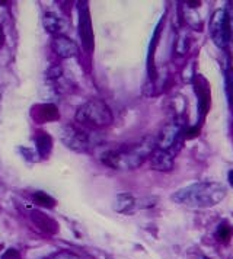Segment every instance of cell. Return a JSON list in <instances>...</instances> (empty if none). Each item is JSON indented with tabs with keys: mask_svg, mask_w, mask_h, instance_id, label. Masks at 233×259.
I'll return each instance as SVG.
<instances>
[{
	"mask_svg": "<svg viewBox=\"0 0 233 259\" xmlns=\"http://www.w3.org/2000/svg\"><path fill=\"white\" fill-rule=\"evenodd\" d=\"M60 118L57 106L53 104H46V105L40 106L38 109V119L40 122H51V121H57Z\"/></svg>",
	"mask_w": 233,
	"mask_h": 259,
	"instance_id": "cell-14",
	"label": "cell"
},
{
	"mask_svg": "<svg viewBox=\"0 0 233 259\" xmlns=\"http://www.w3.org/2000/svg\"><path fill=\"white\" fill-rule=\"evenodd\" d=\"M150 163L156 170H171L174 166V159L168 150L156 149L150 156Z\"/></svg>",
	"mask_w": 233,
	"mask_h": 259,
	"instance_id": "cell-9",
	"label": "cell"
},
{
	"mask_svg": "<svg viewBox=\"0 0 233 259\" xmlns=\"http://www.w3.org/2000/svg\"><path fill=\"white\" fill-rule=\"evenodd\" d=\"M0 247H2V245H0Z\"/></svg>",
	"mask_w": 233,
	"mask_h": 259,
	"instance_id": "cell-24",
	"label": "cell"
},
{
	"mask_svg": "<svg viewBox=\"0 0 233 259\" xmlns=\"http://www.w3.org/2000/svg\"><path fill=\"white\" fill-rule=\"evenodd\" d=\"M74 119L77 124L88 128H105L112 122V114L104 101L91 99L77 109Z\"/></svg>",
	"mask_w": 233,
	"mask_h": 259,
	"instance_id": "cell-3",
	"label": "cell"
},
{
	"mask_svg": "<svg viewBox=\"0 0 233 259\" xmlns=\"http://www.w3.org/2000/svg\"><path fill=\"white\" fill-rule=\"evenodd\" d=\"M136 205H137V201L134 200L133 195H130V194H121V195H118L115 198L114 210L118 212L127 214V212L133 211L136 208Z\"/></svg>",
	"mask_w": 233,
	"mask_h": 259,
	"instance_id": "cell-12",
	"label": "cell"
},
{
	"mask_svg": "<svg viewBox=\"0 0 233 259\" xmlns=\"http://www.w3.org/2000/svg\"><path fill=\"white\" fill-rule=\"evenodd\" d=\"M60 139L64 143V146H67L70 150L77 153H88L92 150V147L98 144L93 133L79 128L73 124H67L61 128Z\"/></svg>",
	"mask_w": 233,
	"mask_h": 259,
	"instance_id": "cell-4",
	"label": "cell"
},
{
	"mask_svg": "<svg viewBox=\"0 0 233 259\" xmlns=\"http://www.w3.org/2000/svg\"><path fill=\"white\" fill-rule=\"evenodd\" d=\"M32 200H34L35 204L43 205V207H46V208H53V207L56 205V200H54V198H51L48 194L43 192V191L35 192L34 195H32Z\"/></svg>",
	"mask_w": 233,
	"mask_h": 259,
	"instance_id": "cell-15",
	"label": "cell"
},
{
	"mask_svg": "<svg viewBox=\"0 0 233 259\" xmlns=\"http://www.w3.org/2000/svg\"><path fill=\"white\" fill-rule=\"evenodd\" d=\"M210 35L217 47L226 48L230 42L229 21H227V13L224 11H217L213 15L210 22Z\"/></svg>",
	"mask_w": 233,
	"mask_h": 259,
	"instance_id": "cell-5",
	"label": "cell"
},
{
	"mask_svg": "<svg viewBox=\"0 0 233 259\" xmlns=\"http://www.w3.org/2000/svg\"><path fill=\"white\" fill-rule=\"evenodd\" d=\"M233 5V3H232ZM233 9V6H232ZM227 13V12H226ZM227 21H229V29H230V38H233V13H227Z\"/></svg>",
	"mask_w": 233,
	"mask_h": 259,
	"instance_id": "cell-21",
	"label": "cell"
},
{
	"mask_svg": "<svg viewBox=\"0 0 233 259\" xmlns=\"http://www.w3.org/2000/svg\"><path fill=\"white\" fill-rule=\"evenodd\" d=\"M3 42V31H2V26H0V46Z\"/></svg>",
	"mask_w": 233,
	"mask_h": 259,
	"instance_id": "cell-23",
	"label": "cell"
},
{
	"mask_svg": "<svg viewBox=\"0 0 233 259\" xmlns=\"http://www.w3.org/2000/svg\"><path fill=\"white\" fill-rule=\"evenodd\" d=\"M154 140L151 137H146L141 142L124 146L115 150H109L102 156V162L105 165L120 170H131L137 169L139 166L144 163V160L151 156L156 150L154 149Z\"/></svg>",
	"mask_w": 233,
	"mask_h": 259,
	"instance_id": "cell-2",
	"label": "cell"
},
{
	"mask_svg": "<svg viewBox=\"0 0 233 259\" xmlns=\"http://www.w3.org/2000/svg\"><path fill=\"white\" fill-rule=\"evenodd\" d=\"M179 136V128L174 125V124H169L166 125L163 131L161 133V137H159V149L162 150H168L172 147V144H175L176 139Z\"/></svg>",
	"mask_w": 233,
	"mask_h": 259,
	"instance_id": "cell-11",
	"label": "cell"
},
{
	"mask_svg": "<svg viewBox=\"0 0 233 259\" xmlns=\"http://www.w3.org/2000/svg\"><path fill=\"white\" fill-rule=\"evenodd\" d=\"M50 259H79L76 255L70 253V252H58L54 256H51Z\"/></svg>",
	"mask_w": 233,
	"mask_h": 259,
	"instance_id": "cell-18",
	"label": "cell"
},
{
	"mask_svg": "<svg viewBox=\"0 0 233 259\" xmlns=\"http://www.w3.org/2000/svg\"><path fill=\"white\" fill-rule=\"evenodd\" d=\"M51 47L54 50V53L61 59H70L77 56V46L73 39H70L67 36L58 35L53 39Z\"/></svg>",
	"mask_w": 233,
	"mask_h": 259,
	"instance_id": "cell-7",
	"label": "cell"
},
{
	"mask_svg": "<svg viewBox=\"0 0 233 259\" xmlns=\"http://www.w3.org/2000/svg\"><path fill=\"white\" fill-rule=\"evenodd\" d=\"M31 220L34 222V224L46 235H56L58 232V224L56 220H53L51 217H48L47 214H43L40 211H31Z\"/></svg>",
	"mask_w": 233,
	"mask_h": 259,
	"instance_id": "cell-8",
	"label": "cell"
},
{
	"mask_svg": "<svg viewBox=\"0 0 233 259\" xmlns=\"http://www.w3.org/2000/svg\"><path fill=\"white\" fill-rule=\"evenodd\" d=\"M60 74H61V69L60 67H53L51 70L48 71V77H54L56 79Z\"/></svg>",
	"mask_w": 233,
	"mask_h": 259,
	"instance_id": "cell-20",
	"label": "cell"
},
{
	"mask_svg": "<svg viewBox=\"0 0 233 259\" xmlns=\"http://www.w3.org/2000/svg\"><path fill=\"white\" fill-rule=\"evenodd\" d=\"M216 236L220 242H229V239L232 237V229L227 226V224H220L217 232H216Z\"/></svg>",
	"mask_w": 233,
	"mask_h": 259,
	"instance_id": "cell-17",
	"label": "cell"
},
{
	"mask_svg": "<svg viewBox=\"0 0 233 259\" xmlns=\"http://www.w3.org/2000/svg\"><path fill=\"white\" fill-rule=\"evenodd\" d=\"M35 143H36L38 154L41 157H48L51 154V150H53V139L47 133L40 131V134L35 137Z\"/></svg>",
	"mask_w": 233,
	"mask_h": 259,
	"instance_id": "cell-13",
	"label": "cell"
},
{
	"mask_svg": "<svg viewBox=\"0 0 233 259\" xmlns=\"http://www.w3.org/2000/svg\"><path fill=\"white\" fill-rule=\"evenodd\" d=\"M79 9V35L82 39V46L86 53H92L93 50V31L91 22L89 6L86 2H81L77 5Z\"/></svg>",
	"mask_w": 233,
	"mask_h": 259,
	"instance_id": "cell-6",
	"label": "cell"
},
{
	"mask_svg": "<svg viewBox=\"0 0 233 259\" xmlns=\"http://www.w3.org/2000/svg\"><path fill=\"white\" fill-rule=\"evenodd\" d=\"M198 83H196V91H197L198 98H200V109H201V117H206L210 105V89L206 79L197 77Z\"/></svg>",
	"mask_w": 233,
	"mask_h": 259,
	"instance_id": "cell-10",
	"label": "cell"
},
{
	"mask_svg": "<svg viewBox=\"0 0 233 259\" xmlns=\"http://www.w3.org/2000/svg\"><path fill=\"white\" fill-rule=\"evenodd\" d=\"M229 182L232 184V187H233V170H230V172H229Z\"/></svg>",
	"mask_w": 233,
	"mask_h": 259,
	"instance_id": "cell-22",
	"label": "cell"
},
{
	"mask_svg": "<svg viewBox=\"0 0 233 259\" xmlns=\"http://www.w3.org/2000/svg\"><path fill=\"white\" fill-rule=\"evenodd\" d=\"M226 188L219 182H197L176 191L172 200L191 208H210L224 200Z\"/></svg>",
	"mask_w": 233,
	"mask_h": 259,
	"instance_id": "cell-1",
	"label": "cell"
},
{
	"mask_svg": "<svg viewBox=\"0 0 233 259\" xmlns=\"http://www.w3.org/2000/svg\"><path fill=\"white\" fill-rule=\"evenodd\" d=\"M44 26L48 32H58L60 29V19L54 13H46L44 16Z\"/></svg>",
	"mask_w": 233,
	"mask_h": 259,
	"instance_id": "cell-16",
	"label": "cell"
},
{
	"mask_svg": "<svg viewBox=\"0 0 233 259\" xmlns=\"http://www.w3.org/2000/svg\"><path fill=\"white\" fill-rule=\"evenodd\" d=\"M2 259H19V252L16 249H8V252L3 255Z\"/></svg>",
	"mask_w": 233,
	"mask_h": 259,
	"instance_id": "cell-19",
	"label": "cell"
}]
</instances>
